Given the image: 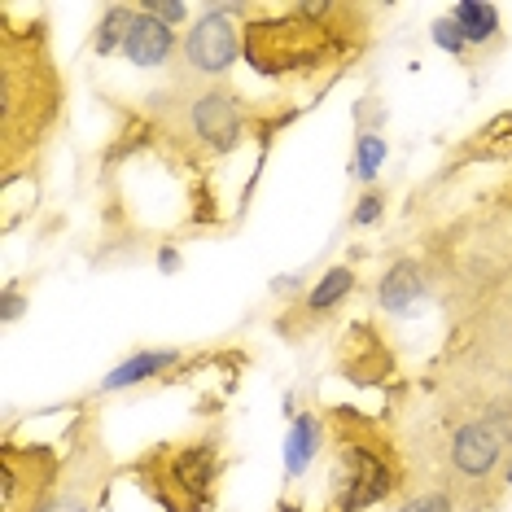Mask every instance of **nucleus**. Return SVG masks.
Listing matches in <instances>:
<instances>
[{"mask_svg": "<svg viewBox=\"0 0 512 512\" xmlns=\"http://www.w3.org/2000/svg\"><path fill=\"white\" fill-rule=\"evenodd\" d=\"M504 482L512 486V460H508V469H504Z\"/></svg>", "mask_w": 512, "mask_h": 512, "instance_id": "nucleus-26", "label": "nucleus"}, {"mask_svg": "<svg viewBox=\"0 0 512 512\" xmlns=\"http://www.w3.org/2000/svg\"><path fill=\"white\" fill-rule=\"evenodd\" d=\"M425 294V267L416 259H394L377 281V307L390 316H407V307H416V298Z\"/></svg>", "mask_w": 512, "mask_h": 512, "instance_id": "nucleus-12", "label": "nucleus"}, {"mask_svg": "<svg viewBox=\"0 0 512 512\" xmlns=\"http://www.w3.org/2000/svg\"><path fill=\"white\" fill-rule=\"evenodd\" d=\"M66 106L62 71L53 66L44 22L18 27L14 9H0V171L5 184L27 176L53 141Z\"/></svg>", "mask_w": 512, "mask_h": 512, "instance_id": "nucleus-2", "label": "nucleus"}, {"mask_svg": "<svg viewBox=\"0 0 512 512\" xmlns=\"http://www.w3.org/2000/svg\"><path fill=\"white\" fill-rule=\"evenodd\" d=\"M18 316H22V294H18V285H9L5 289V320L14 324Z\"/></svg>", "mask_w": 512, "mask_h": 512, "instance_id": "nucleus-24", "label": "nucleus"}, {"mask_svg": "<svg viewBox=\"0 0 512 512\" xmlns=\"http://www.w3.org/2000/svg\"><path fill=\"white\" fill-rule=\"evenodd\" d=\"M324 425H329L333 451H337L329 512H364L399 495V486L407 482L403 456L394 447V438L368 412H359V407H329Z\"/></svg>", "mask_w": 512, "mask_h": 512, "instance_id": "nucleus-4", "label": "nucleus"}, {"mask_svg": "<svg viewBox=\"0 0 512 512\" xmlns=\"http://www.w3.org/2000/svg\"><path fill=\"white\" fill-rule=\"evenodd\" d=\"M386 136L381 132H355V162H351V176L359 184H372L386 167Z\"/></svg>", "mask_w": 512, "mask_h": 512, "instance_id": "nucleus-19", "label": "nucleus"}, {"mask_svg": "<svg viewBox=\"0 0 512 512\" xmlns=\"http://www.w3.org/2000/svg\"><path fill=\"white\" fill-rule=\"evenodd\" d=\"M141 9L149 18H158V22H167V27H180L184 18L193 14L189 5H184V0H141Z\"/></svg>", "mask_w": 512, "mask_h": 512, "instance_id": "nucleus-23", "label": "nucleus"}, {"mask_svg": "<svg viewBox=\"0 0 512 512\" xmlns=\"http://www.w3.org/2000/svg\"><path fill=\"white\" fill-rule=\"evenodd\" d=\"M337 372H342L346 381H355V386H386L394 372H399V364H394L390 342L372 329V324H355V329L342 337Z\"/></svg>", "mask_w": 512, "mask_h": 512, "instance_id": "nucleus-10", "label": "nucleus"}, {"mask_svg": "<svg viewBox=\"0 0 512 512\" xmlns=\"http://www.w3.org/2000/svg\"><path fill=\"white\" fill-rule=\"evenodd\" d=\"M381 215H386V189H368L351 211V228H372L381 224Z\"/></svg>", "mask_w": 512, "mask_h": 512, "instance_id": "nucleus-21", "label": "nucleus"}, {"mask_svg": "<svg viewBox=\"0 0 512 512\" xmlns=\"http://www.w3.org/2000/svg\"><path fill=\"white\" fill-rule=\"evenodd\" d=\"M512 460V447L495 434L482 416H464L451 429L447 447H442V491L456 499L460 512L495 508L504 491V469Z\"/></svg>", "mask_w": 512, "mask_h": 512, "instance_id": "nucleus-6", "label": "nucleus"}, {"mask_svg": "<svg viewBox=\"0 0 512 512\" xmlns=\"http://www.w3.org/2000/svg\"><path fill=\"white\" fill-rule=\"evenodd\" d=\"M447 18L460 27V36L469 40V49L499 44V9L495 5H482V0H456Z\"/></svg>", "mask_w": 512, "mask_h": 512, "instance_id": "nucleus-17", "label": "nucleus"}, {"mask_svg": "<svg viewBox=\"0 0 512 512\" xmlns=\"http://www.w3.org/2000/svg\"><path fill=\"white\" fill-rule=\"evenodd\" d=\"M508 394H512V364H508Z\"/></svg>", "mask_w": 512, "mask_h": 512, "instance_id": "nucleus-27", "label": "nucleus"}, {"mask_svg": "<svg viewBox=\"0 0 512 512\" xmlns=\"http://www.w3.org/2000/svg\"><path fill=\"white\" fill-rule=\"evenodd\" d=\"M399 512H460L456 508V499H451L442 486H434V491H416V495H407Z\"/></svg>", "mask_w": 512, "mask_h": 512, "instance_id": "nucleus-20", "label": "nucleus"}, {"mask_svg": "<svg viewBox=\"0 0 512 512\" xmlns=\"http://www.w3.org/2000/svg\"><path fill=\"white\" fill-rule=\"evenodd\" d=\"M434 44L442 53H451V57H469V40L460 36V27L451 18H438L434 22Z\"/></svg>", "mask_w": 512, "mask_h": 512, "instance_id": "nucleus-22", "label": "nucleus"}, {"mask_svg": "<svg viewBox=\"0 0 512 512\" xmlns=\"http://www.w3.org/2000/svg\"><path fill=\"white\" fill-rule=\"evenodd\" d=\"M355 285H359V276H355V267H346V263H337V267H329V272L320 276L316 285L307 289V298L298 302V316H302V324H311V329H316V324L329 316L333 307H342L346 298L355 294Z\"/></svg>", "mask_w": 512, "mask_h": 512, "instance_id": "nucleus-13", "label": "nucleus"}, {"mask_svg": "<svg viewBox=\"0 0 512 512\" xmlns=\"http://www.w3.org/2000/svg\"><path fill=\"white\" fill-rule=\"evenodd\" d=\"M110 473H114V464H110V451H106V442H101V434L79 425L71 456H66L62 486H57V495L49 499L44 512H97L106 504Z\"/></svg>", "mask_w": 512, "mask_h": 512, "instance_id": "nucleus-9", "label": "nucleus"}, {"mask_svg": "<svg viewBox=\"0 0 512 512\" xmlns=\"http://www.w3.org/2000/svg\"><path fill=\"white\" fill-rule=\"evenodd\" d=\"M508 158H512V110L495 114L486 127H477L456 154V162H508Z\"/></svg>", "mask_w": 512, "mask_h": 512, "instance_id": "nucleus-16", "label": "nucleus"}, {"mask_svg": "<svg viewBox=\"0 0 512 512\" xmlns=\"http://www.w3.org/2000/svg\"><path fill=\"white\" fill-rule=\"evenodd\" d=\"M127 473L162 512H211L224 482V456L215 438H176L141 451Z\"/></svg>", "mask_w": 512, "mask_h": 512, "instance_id": "nucleus-5", "label": "nucleus"}, {"mask_svg": "<svg viewBox=\"0 0 512 512\" xmlns=\"http://www.w3.org/2000/svg\"><path fill=\"white\" fill-rule=\"evenodd\" d=\"M145 114L154 136H162L171 154L189 167H206L232 154L250 136L254 119L241 92L224 84H193V79H176L167 92H154Z\"/></svg>", "mask_w": 512, "mask_h": 512, "instance_id": "nucleus-3", "label": "nucleus"}, {"mask_svg": "<svg viewBox=\"0 0 512 512\" xmlns=\"http://www.w3.org/2000/svg\"><path fill=\"white\" fill-rule=\"evenodd\" d=\"M158 267H162V272H176V267H180V254L171 250V246H162V250H158Z\"/></svg>", "mask_w": 512, "mask_h": 512, "instance_id": "nucleus-25", "label": "nucleus"}, {"mask_svg": "<svg viewBox=\"0 0 512 512\" xmlns=\"http://www.w3.org/2000/svg\"><path fill=\"white\" fill-rule=\"evenodd\" d=\"M368 5L298 0L281 14H263L241 27V57L263 79H324L351 66L368 44Z\"/></svg>", "mask_w": 512, "mask_h": 512, "instance_id": "nucleus-1", "label": "nucleus"}, {"mask_svg": "<svg viewBox=\"0 0 512 512\" xmlns=\"http://www.w3.org/2000/svg\"><path fill=\"white\" fill-rule=\"evenodd\" d=\"M324 438H329V425H324V416H316V412L294 416V425H289V438H285V469H289V477L307 473L311 464H316Z\"/></svg>", "mask_w": 512, "mask_h": 512, "instance_id": "nucleus-15", "label": "nucleus"}, {"mask_svg": "<svg viewBox=\"0 0 512 512\" xmlns=\"http://www.w3.org/2000/svg\"><path fill=\"white\" fill-rule=\"evenodd\" d=\"M176 364H180L176 346H162V351H136V355H127L114 372H106V381H101V394L132 390V386H141V381H154V377H162V372H171Z\"/></svg>", "mask_w": 512, "mask_h": 512, "instance_id": "nucleus-14", "label": "nucleus"}, {"mask_svg": "<svg viewBox=\"0 0 512 512\" xmlns=\"http://www.w3.org/2000/svg\"><path fill=\"white\" fill-rule=\"evenodd\" d=\"M132 18H136V5H110L97 22V36H92V53L97 57H110V53H123V40L132 31Z\"/></svg>", "mask_w": 512, "mask_h": 512, "instance_id": "nucleus-18", "label": "nucleus"}, {"mask_svg": "<svg viewBox=\"0 0 512 512\" xmlns=\"http://www.w3.org/2000/svg\"><path fill=\"white\" fill-rule=\"evenodd\" d=\"M232 5H206L184 31L180 44V75L176 79H219L241 62V27L232 22Z\"/></svg>", "mask_w": 512, "mask_h": 512, "instance_id": "nucleus-8", "label": "nucleus"}, {"mask_svg": "<svg viewBox=\"0 0 512 512\" xmlns=\"http://www.w3.org/2000/svg\"><path fill=\"white\" fill-rule=\"evenodd\" d=\"M66 460L44 442H5L0 451V512H44L57 495Z\"/></svg>", "mask_w": 512, "mask_h": 512, "instance_id": "nucleus-7", "label": "nucleus"}, {"mask_svg": "<svg viewBox=\"0 0 512 512\" xmlns=\"http://www.w3.org/2000/svg\"><path fill=\"white\" fill-rule=\"evenodd\" d=\"M180 36H176V27H167V22H158V18H149L141 5H136V18H132V31H127V40H123V57L132 66H141V71H158V66H167L171 57H176L180 49Z\"/></svg>", "mask_w": 512, "mask_h": 512, "instance_id": "nucleus-11", "label": "nucleus"}]
</instances>
